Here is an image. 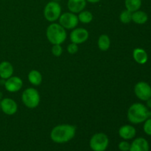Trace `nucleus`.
Instances as JSON below:
<instances>
[{
    "label": "nucleus",
    "mask_w": 151,
    "mask_h": 151,
    "mask_svg": "<svg viewBox=\"0 0 151 151\" xmlns=\"http://www.w3.org/2000/svg\"><path fill=\"white\" fill-rule=\"evenodd\" d=\"M75 132L76 128L74 125L68 124L59 125L52 130L50 138L55 143H66L74 138Z\"/></svg>",
    "instance_id": "obj_1"
},
{
    "label": "nucleus",
    "mask_w": 151,
    "mask_h": 151,
    "mask_svg": "<svg viewBox=\"0 0 151 151\" xmlns=\"http://www.w3.org/2000/svg\"><path fill=\"white\" fill-rule=\"evenodd\" d=\"M148 118H151V112L142 103H134L128 111V119L131 123L140 124Z\"/></svg>",
    "instance_id": "obj_2"
},
{
    "label": "nucleus",
    "mask_w": 151,
    "mask_h": 151,
    "mask_svg": "<svg viewBox=\"0 0 151 151\" xmlns=\"http://www.w3.org/2000/svg\"><path fill=\"white\" fill-rule=\"evenodd\" d=\"M46 35L47 39L53 45L61 44L66 38V32L65 29L60 24L57 23H52L47 27Z\"/></svg>",
    "instance_id": "obj_3"
},
{
    "label": "nucleus",
    "mask_w": 151,
    "mask_h": 151,
    "mask_svg": "<svg viewBox=\"0 0 151 151\" xmlns=\"http://www.w3.org/2000/svg\"><path fill=\"white\" fill-rule=\"evenodd\" d=\"M22 102L29 109L36 108L40 103V95L38 91L34 88H28L22 93Z\"/></svg>",
    "instance_id": "obj_4"
},
{
    "label": "nucleus",
    "mask_w": 151,
    "mask_h": 151,
    "mask_svg": "<svg viewBox=\"0 0 151 151\" xmlns=\"http://www.w3.org/2000/svg\"><path fill=\"white\" fill-rule=\"evenodd\" d=\"M109 144V137L103 133H97L93 135L89 142L90 147L93 151H105Z\"/></svg>",
    "instance_id": "obj_5"
},
{
    "label": "nucleus",
    "mask_w": 151,
    "mask_h": 151,
    "mask_svg": "<svg viewBox=\"0 0 151 151\" xmlns=\"http://www.w3.org/2000/svg\"><path fill=\"white\" fill-rule=\"evenodd\" d=\"M61 15V7L58 2L51 1L46 4L44 10V18L50 22H55Z\"/></svg>",
    "instance_id": "obj_6"
},
{
    "label": "nucleus",
    "mask_w": 151,
    "mask_h": 151,
    "mask_svg": "<svg viewBox=\"0 0 151 151\" xmlns=\"http://www.w3.org/2000/svg\"><path fill=\"white\" fill-rule=\"evenodd\" d=\"M59 22L60 24L63 27L64 29H74L78 25V17L75 15V13L72 12H67L61 14L59 17Z\"/></svg>",
    "instance_id": "obj_7"
},
{
    "label": "nucleus",
    "mask_w": 151,
    "mask_h": 151,
    "mask_svg": "<svg viewBox=\"0 0 151 151\" xmlns=\"http://www.w3.org/2000/svg\"><path fill=\"white\" fill-rule=\"evenodd\" d=\"M134 92L136 96L142 101H147L151 98V86L144 81H140L136 84Z\"/></svg>",
    "instance_id": "obj_8"
},
{
    "label": "nucleus",
    "mask_w": 151,
    "mask_h": 151,
    "mask_svg": "<svg viewBox=\"0 0 151 151\" xmlns=\"http://www.w3.org/2000/svg\"><path fill=\"white\" fill-rule=\"evenodd\" d=\"M88 38V32L84 28H76L72 30L70 34V40L76 44H82Z\"/></svg>",
    "instance_id": "obj_9"
},
{
    "label": "nucleus",
    "mask_w": 151,
    "mask_h": 151,
    "mask_svg": "<svg viewBox=\"0 0 151 151\" xmlns=\"http://www.w3.org/2000/svg\"><path fill=\"white\" fill-rule=\"evenodd\" d=\"M0 109L5 114L13 115L17 111L18 106L13 99L4 98L0 101Z\"/></svg>",
    "instance_id": "obj_10"
},
{
    "label": "nucleus",
    "mask_w": 151,
    "mask_h": 151,
    "mask_svg": "<svg viewBox=\"0 0 151 151\" xmlns=\"http://www.w3.org/2000/svg\"><path fill=\"white\" fill-rule=\"evenodd\" d=\"M4 88L9 92H16L22 88L23 82L19 77L11 76L4 83Z\"/></svg>",
    "instance_id": "obj_11"
},
{
    "label": "nucleus",
    "mask_w": 151,
    "mask_h": 151,
    "mask_svg": "<svg viewBox=\"0 0 151 151\" xmlns=\"http://www.w3.org/2000/svg\"><path fill=\"white\" fill-rule=\"evenodd\" d=\"M149 143L145 138H137L133 141L129 151H149Z\"/></svg>",
    "instance_id": "obj_12"
},
{
    "label": "nucleus",
    "mask_w": 151,
    "mask_h": 151,
    "mask_svg": "<svg viewBox=\"0 0 151 151\" xmlns=\"http://www.w3.org/2000/svg\"><path fill=\"white\" fill-rule=\"evenodd\" d=\"M86 0H68L67 7L73 13H78L83 11L86 6Z\"/></svg>",
    "instance_id": "obj_13"
},
{
    "label": "nucleus",
    "mask_w": 151,
    "mask_h": 151,
    "mask_svg": "<svg viewBox=\"0 0 151 151\" xmlns=\"http://www.w3.org/2000/svg\"><path fill=\"white\" fill-rule=\"evenodd\" d=\"M135 128L132 125H125L121 127L119 129V135L121 138L125 140H129L134 138L136 136Z\"/></svg>",
    "instance_id": "obj_14"
},
{
    "label": "nucleus",
    "mask_w": 151,
    "mask_h": 151,
    "mask_svg": "<svg viewBox=\"0 0 151 151\" xmlns=\"http://www.w3.org/2000/svg\"><path fill=\"white\" fill-rule=\"evenodd\" d=\"M13 67L8 61H2L0 63V78L7 80L13 75Z\"/></svg>",
    "instance_id": "obj_15"
},
{
    "label": "nucleus",
    "mask_w": 151,
    "mask_h": 151,
    "mask_svg": "<svg viewBox=\"0 0 151 151\" xmlns=\"http://www.w3.org/2000/svg\"><path fill=\"white\" fill-rule=\"evenodd\" d=\"M133 57L135 61L139 64H145L147 61L148 56L146 51L141 48H136L133 52Z\"/></svg>",
    "instance_id": "obj_16"
},
{
    "label": "nucleus",
    "mask_w": 151,
    "mask_h": 151,
    "mask_svg": "<svg viewBox=\"0 0 151 151\" xmlns=\"http://www.w3.org/2000/svg\"><path fill=\"white\" fill-rule=\"evenodd\" d=\"M147 19H148V16L145 12L139 10L132 13V21L136 24H143L147 22Z\"/></svg>",
    "instance_id": "obj_17"
},
{
    "label": "nucleus",
    "mask_w": 151,
    "mask_h": 151,
    "mask_svg": "<svg viewBox=\"0 0 151 151\" xmlns=\"http://www.w3.org/2000/svg\"><path fill=\"white\" fill-rule=\"evenodd\" d=\"M28 80H29V83L34 86H38L41 83L42 81V76L40 72L38 71L33 70L30 71L28 75Z\"/></svg>",
    "instance_id": "obj_18"
},
{
    "label": "nucleus",
    "mask_w": 151,
    "mask_h": 151,
    "mask_svg": "<svg viewBox=\"0 0 151 151\" xmlns=\"http://www.w3.org/2000/svg\"><path fill=\"white\" fill-rule=\"evenodd\" d=\"M126 10L131 13L139 10L142 6V0H125Z\"/></svg>",
    "instance_id": "obj_19"
},
{
    "label": "nucleus",
    "mask_w": 151,
    "mask_h": 151,
    "mask_svg": "<svg viewBox=\"0 0 151 151\" xmlns=\"http://www.w3.org/2000/svg\"><path fill=\"white\" fill-rule=\"evenodd\" d=\"M111 45V41L107 35H101L98 39V47L102 51H106L109 49Z\"/></svg>",
    "instance_id": "obj_20"
},
{
    "label": "nucleus",
    "mask_w": 151,
    "mask_h": 151,
    "mask_svg": "<svg viewBox=\"0 0 151 151\" xmlns=\"http://www.w3.org/2000/svg\"><path fill=\"white\" fill-rule=\"evenodd\" d=\"M78 20L83 24H88L93 20V15L88 10H83L78 16Z\"/></svg>",
    "instance_id": "obj_21"
},
{
    "label": "nucleus",
    "mask_w": 151,
    "mask_h": 151,
    "mask_svg": "<svg viewBox=\"0 0 151 151\" xmlns=\"http://www.w3.org/2000/svg\"><path fill=\"white\" fill-rule=\"evenodd\" d=\"M119 19L123 24H128L132 21V13L129 10H125L120 13Z\"/></svg>",
    "instance_id": "obj_22"
},
{
    "label": "nucleus",
    "mask_w": 151,
    "mask_h": 151,
    "mask_svg": "<svg viewBox=\"0 0 151 151\" xmlns=\"http://www.w3.org/2000/svg\"><path fill=\"white\" fill-rule=\"evenodd\" d=\"M52 52L56 57H59L61 55L62 52H63V48L60 44H54L52 48Z\"/></svg>",
    "instance_id": "obj_23"
},
{
    "label": "nucleus",
    "mask_w": 151,
    "mask_h": 151,
    "mask_svg": "<svg viewBox=\"0 0 151 151\" xmlns=\"http://www.w3.org/2000/svg\"><path fill=\"white\" fill-rule=\"evenodd\" d=\"M143 129L147 135L151 136V118H148L145 121Z\"/></svg>",
    "instance_id": "obj_24"
},
{
    "label": "nucleus",
    "mask_w": 151,
    "mask_h": 151,
    "mask_svg": "<svg viewBox=\"0 0 151 151\" xmlns=\"http://www.w3.org/2000/svg\"><path fill=\"white\" fill-rule=\"evenodd\" d=\"M130 146H131V144L127 141H122L119 142L118 147L121 151H129Z\"/></svg>",
    "instance_id": "obj_25"
},
{
    "label": "nucleus",
    "mask_w": 151,
    "mask_h": 151,
    "mask_svg": "<svg viewBox=\"0 0 151 151\" xmlns=\"http://www.w3.org/2000/svg\"><path fill=\"white\" fill-rule=\"evenodd\" d=\"M67 51L70 54H75L78 51V44H75V43H72V44H69L67 47Z\"/></svg>",
    "instance_id": "obj_26"
},
{
    "label": "nucleus",
    "mask_w": 151,
    "mask_h": 151,
    "mask_svg": "<svg viewBox=\"0 0 151 151\" xmlns=\"http://www.w3.org/2000/svg\"><path fill=\"white\" fill-rule=\"evenodd\" d=\"M146 102H147V107H148L149 109H151V98L148 99V100H147Z\"/></svg>",
    "instance_id": "obj_27"
},
{
    "label": "nucleus",
    "mask_w": 151,
    "mask_h": 151,
    "mask_svg": "<svg viewBox=\"0 0 151 151\" xmlns=\"http://www.w3.org/2000/svg\"><path fill=\"white\" fill-rule=\"evenodd\" d=\"M86 1L89 3H97L100 1V0H86Z\"/></svg>",
    "instance_id": "obj_28"
},
{
    "label": "nucleus",
    "mask_w": 151,
    "mask_h": 151,
    "mask_svg": "<svg viewBox=\"0 0 151 151\" xmlns=\"http://www.w3.org/2000/svg\"><path fill=\"white\" fill-rule=\"evenodd\" d=\"M1 97H2V94H1V92H0V100L1 99Z\"/></svg>",
    "instance_id": "obj_29"
},
{
    "label": "nucleus",
    "mask_w": 151,
    "mask_h": 151,
    "mask_svg": "<svg viewBox=\"0 0 151 151\" xmlns=\"http://www.w3.org/2000/svg\"><path fill=\"white\" fill-rule=\"evenodd\" d=\"M52 1H57V2H58L59 1H60V0H52Z\"/></svg>",
    "instance_id": "obj_30"
}]
</instances>
